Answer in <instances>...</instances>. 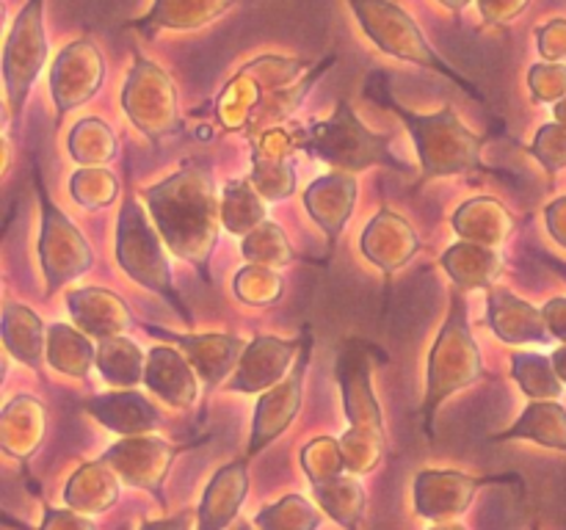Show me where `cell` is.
<instances>
[{
    "label": "cell",
    "instance_id": "60d3db41",
    "mask_svg": "<svg viewBox=\"0 0 566 530\" xmlns=\"http://www.w3.org/2000/svg\"><path fill=\"white\" fill-rule=\"evenodd\" d=\"M249 180L254 182L265 202H282L296 191V163H293V158H258L252 160Z\"/></svg>",
    "mask_w": 566,
    "mask_h": 530
},
{
    "label": "cell",
    "instance_id": "3957f363",
    "mask_svg": "<svg viewBox=\"0 0 566 530\" xmlns=\"http://www.w3.org/2000/svg\"><path fill=\"white\" fill-rule=\"evenodd\" d=\"M365 94H368L374 103L387 105V108L407 125L420 158V182L434 180V177L470 174V171L506 177V171L492 169L490 163H484L481 149H484L486 138L475 136L470 127H464L451 105H446V108L437 110V114H415V110L403 108L398 99H392L381 72H374V75L368 77Z\"/></svg>",
    "mask_w": 566,
    "mask_h": 530
},
{
    "label": "cell",
    "instance_id": "8fae6325",
    "mask_svg": "<svg viewBox=\"0 0 566 530\" xmlns=\"http://www.w3.org/2000/svg\"><path fill=\"white\" fill-rule=\"evenodd\" d=\"M48 33H44V0H28L11 22L3 47V83L9 119L20 121L39 72L48 64Z\"/></svg>",
    "mask_w": 566,
    "mask_h": 530
},
{
    "label": "cell",
    "instance_id": "d6986e66",
    "mask_svg": "<svg viewBox=\"0 0 566 530\" xmlns=\"http://www.w3.org/2000/svg\"><path fill=\"white\" fill-rule=\"evenodd\" d=\"M175 453L177 447L158 436H127L105 451L103 462H108L133 486L158 491Z\"/></svg>",
    "mask_w": 566,
    "mask_h": 530
},
{
    "label": "cell",
    "instance_id": "1f68e13d",
    "mask_svg": "<svg viewBox=\"0 0 566 530\" xmlns=\"http://www.w3.org/2000/svg\"><path fill=\"white\" fill-rule=\"evenodd\" d=\"M48 362L59 373L86 379L92 364H97V346L86 331L66 324H53L48 329Z\"/></svg>",
    "mask_w": 566,
    "mask_h": 530
},
{
    "label": "cell",
    "instance_id": "f1b7e54d",
    "mask_svg": "<svg viewBox=\"0 0 566 530\" xmlns=\"http://www.w3.org/2000/svg\"><path fill=\"white\" fill-rule=\"evenodd\" d=\"M44 431V406L33 395L11 398L0 414V445L17 458H28L36 451Z\"/></svg>",
    "mask_w": 566,
    "mask_h": 530
},
{
    "label": "cell",
    "instance_id": "c3c4849f",
    "mask_svg": "<svg viewBox=\"0 0 566 530\" xmlns=\"http://www.w3.org/2000/svg\"><path fill=\"white\" fill-rule=\"evenodd\" d=\"M542 312H545V324L551 337H556V340H562L566 346V298H551L542 307Z\"/></svg>",
    "mask_w": 566,
    "mask_h": 530
},
{
    "label": "cell",
    "instance_id": "603a6c76",
    "mask_svg": "<svg viewBox=\"0 0 566 530\" xmlns=\"http://www.w3.org/2000/svg\"><path fill=\"white\" fill-rule=\"evenodd\" d=\"M144 384L175 409H188L197 401V370L186 353L171 346H155L147 353Z\"/></svg>",
    "mask_w": 566,
    "mask_h": 530
},
{
    "label": "cell",
    "instance_id": "9c48e42d",
    "mask_svg": "<svg viewBox=\"0 0 566 530\" xmlns=\"http://www.w3.org/2000/svg\"><path fill=\"white\" fill-rule=\"evenodd\" d=\"M33 166V186H36L39 213H42V232H39V263L44 274V298H53L64 285L75 282L94 265V252L86 237L81 235L70 215L50 199L48 188L42 182L36 160Z\"/></svg>",
    "mask_w": 566,
    "mask_h": 530
},
{
    "label": "cell",
    "instance_id": "8992f818",
    "mask_svg": "<svg viewBox=\"0 0 566 530\" xmlns=\"http://www.w3.org/2000/svg\"><path fill=\"white\" fill-rule=\"evenodd\" d=\"M298 149L318 158L321 163L332 166V169L352 171V174L370 169V166H387V169L412 174V166L403 163L390 149V136L368 130L348 99L337 103L332 119L304 127Z\"/></svg>",
    "mask_w": 566,
    "mask_h": 530
},
{
    "label": "cell",
    "instance_id": "ab89813d",
    "mask_svg": "<svg viewBox=\"0 0 566 530\" xmlns=\"http://www.w3.org/2000/svg\"><path fill=\"white\" fill-rule=\"evenodd\" d=\"M70 193L83 210H103L119 197V180L103 166H81L72 174Z\"/></svg>",
    "mask_w": 566,
    "mask_h": 530
},
{
    "label": "cell",
    "instance_id": "7402d4cb",
    "mask_svg": "<svg viewBox=\"0 0 566 530\" xmlns=\"http://www.w3.org/2000/svg\"><path fill=\"white\" fill-rule=\"evenodd\" d=\"M66 307H70L72 320L81 331L88 337H105L122 335L133 326V315L127 304L122 301L116 293L105 290V287H77V290L66 293Z\"/></svg>",
    "mask_w": 566,
    "mask_h": 530
},
{
    "label": "cell",
    "instance_id": "7a4b0ae2",
    "mask_svg": "<svg viewBox=\"0 0 566 530\" xmlns=\"http://www.w3.org/2000/svg\"><path fill=\"white\" fill-rule=\"evenodd\" d=\"M142 197L169 252L193 265L205 285H210V257L221 224V199H216L210 171L199 163H186L166 180L144 188Z\"/></svg>",
    "mask_w": 566,
    "mask_h": 530
},
{
    "label": "cell",
    "instance_id": "ffe728a7",
    "mask_svg": "<svg viewBox=\"0 0 566 530\" xmlns=\"http://www.w3.org/2000/svg\"><path fill=\"white\" fill-rule=\"evenodd\" d=\"M486 324L495 331L497 340L509 342V346L551 340L545 312L536 309L534 304L523 301L520 296H514L506 287H490V296H486Z\"/></svg>",
    "mask_w": 566,
    "mask_h": 530
},
{
    "label": "cell",
    "instance_id": "d6a6232c",
    "mask_svg": "<svg viewBox=\"0 0 566 530\" xmlns=\"http://www.w3.org/2000/svg\"><path fill=\"white\" fill-rule=\"evenodd\" d=\"M269 219V208L252 180L238 177L230 180L221 191V224L232 235H249L254 226H260Z\"/></svg>",
    "mask_w": 566,
    "mask_h": 530
},
{
    "label": "cell",
    "instance_id": "ac0fdd59",
    "mask_svg": "<svg viewBox=\"0 0 566 530\" xmlns=\"http://www.w3.org/2000/svg\"><path fill=\"white\" fill-rule=\"evenodd\" d=\"M357 193L359 186L352 171H332V174L318 177L304 191V208L326 235L329 248H335V243L340 241L343 230L354 213V204H357Z\"/></svg>",
    "mask_w": 566,
    "mask_h": 530
},
{
    "label": "cell",
    "instance_id": "680465c9",
    "mask_svg": "<svg viewBox=\"0 0 566 530\" xmlns=\"http://www.w3.org/2000/svg\"><path fill=\"white\" fill-rule=\"evenodd\" d=\"M434 530H462V528H457V524H453V528H434Z\"/></svg>",
    "mask_w": 566,
    "mask_h": 530
},
{
    "label": "cell",
    "instance_id": "7dc6e473",
    "mask_svg": "<svg viewBox=\"0 0 566 530\" xmlns=\"http://www.w3.org/2000/svg\"><path fill=\"white\" fill-rule=\"evenodd\" d=\"M481 11V20L492 28L509 25L512 20H517L525 9H528L531 0H475Z\"/></svg>",
    "mask_w": 566,
    "mask_h": 530
},
{
    "label": "cell",
    "instance_id": "d590c367",
    "mask_svg": "<svg viewBox=\"0 0 566 530\" xmlns=\"http://www.w3.org/2000/svg\"><path fill=\"white\" fill-rule=\"evenodd\" d=\"M313 489H315V497L321 500V506H324L337 522L346 524L348 530L359 528V517H363V508H365V491L357 478L335 475V478L313 484Z\"/></svg>",
    "mask_w": 566,
    "mask_h": 530
},
{
    "label": "cell",
    "instance_id": "484cf974",
    "mask_svg": "<svg viewBox=\"0 0 566 530\" xmlns=\"http://www.w3.org/2000/svg\"><path fill=\"white\" fill-rule=\"evenodd\" d=\"M0 335H3L6 351L17 362L28 364L33 370H42V362L48 359V331H44V324L31 307L6 301Z\"/></svg>",
    "mask_w": 566,
    "mask_h": 530
},
{
    "label": "cell",
    "instance_id": "8d00e7d4",
    "mask_svg": "<svg viewBox=\"0 0 566 530\" xmlns=\"http://www.w3.org/2000/svg\"><path fill=\"white\" fill-rule=\"evenodd\" d=\"M70 155L81 166H105L116 158V136L103 119L88 116L70 130Z\"/></svg>",
    "mask_w": 566,
    "mask_h": 530
},
{
    "label": "cell",
    "instance_id": "4fadbf2b",
    "mask_svg": "<svg viewBox=\"0 0 566 530\" xmlns=\"http://www.w3.org/2000/svg\"><path fill=\"white\" fill-rule=\"evenodd\" d=\"M105 81L103 53L92 39H75L55 55L50 66V94L55 103V121L61 125L70 110L88 103Z\"/></svg>",
    "mask_w": 566,
    "mask_h": 530
},
{
    "label": "cell",
    "instance_id": "f546056e",
    "mask_svg": "<svg viewBox=\"0 0 566 530\" xmlns=\"http://www.w3.org/2000/svg\"><path fill=\"white\" fill-rule=\"evenodd\" d=\"M531 439L536 445L566 451V409L556 401H534L512 428L492 436V442Z\"/></svg>",
    "mask_w": 566,
    "mask_h": 530
},
{
    "label": "cell",
    "instance_id": "e575fe53",
    "mask_svg": "<svg viewBox=\"0 0 566 530\" xmlns=\"http://www.w3.org/2000/svg\"><path fill=\"white\" fill-rule=\"evenodd\" d=\"M512 375L520 390L534 401H556L562 395V379H558L551 357L531 351L512 353Z\"/></svg>",
    "mask_w": 566,
    "mask_h": 530
},
{
    "label": "cell",
    "instance_id": "4dcf8cb0",
    "mask_svg": "<svg viewBox=\"0 0 566 530\" xmlns=\"http://www.w3.org/2000/svg\"><path fill=\"white\" fill-rule=\"evenodd\" d=\"M119 497V480H116L114 467L108 462H92L83 464L75 475H72L70 486L64 491V500L70 502L75 511H105Z\"/></svg>",
    "mask_w": 566,
    "mask_h": 530
},
{
    "label": "cell",
    "instance_id": "277c9868",
    "mask_svg": "<svg viewBox=\"0 0 566 530\" xmlns=\"http://www.w3.org/2000/svg\"><path fill=\"white\" fill-rule=\"evenodd\" d=\"M370 353H374L370 342L348 340L343 342L335 364L337 384L343 392V409H346V417L352 423V428L340 439V447L346 469L357 475L379 467L387 447L381 409L376 401L374 384H370V370H374L370 368Z\"/></svg>",
    "mask_w": 566,
    "mask_h": 530
},
{
    "label": "cell",
    "instance_id": "bcb514c9",
    "mask_svg": "<svg viewBox=\"0 0 566 530\" xmlns=\"http://www.w3.org/2000/svg\"><path fill=\"white\" fill-rule=\"evenodd\" d=\"M536 47L545 61H566V20L556 17L536 28Z\"/></svg>",
    "mask_w": 566,
    "mask_h": 530
},
{
    "label": "cell",
    "instance_id": "7bdbcfd3",
    "mask_svg": "<svg viewBox=\"0 0 566 530\" xmlns=\"http://www.w3.org/2000/svg\"><path fill=\"white\" fill-rule=\"evenodd\" d=\"M302 464L304 473L310 475L313 484H321V480H329L335 475H343L346 469V458H343L340 442L332 439V436H318V439L310 442L302 451Z\"/></svg>",
    "mask_w": 566,
    "mask_h": 530
},
{
    "label": "cell",
    "instance_id": "6f0895ef",
    "mask_svg": "<svg viewBox=\"0 0 566 530\" xmlns=\"http://www.w3.org/2000/svg\"><path fill=\"white\" fill-rule=\"evenodd\" d=\"M235 530H252V528H249V524L247 522H243V524H238V528Z\"/></svg>",
    "mask_w": 566,
    "mask_h": 530
},
{
    "label": "cell",
    "instance_id": "30bf717a",
    "mask_svg": "<svg viewBox=\"0 0 566 530\" xmlns=\"http://www.w3.org/2000/svg\"><path fill=\"white\" fill-rule=\"evenodd\" d=\"M122 108L138 132H144V138L153 144L175 136L180 127V105L169 72L138 47L133 50V66L122 86Z\"/></svg>",
    "mask_w": 566,
    "mask_h": 530
},
{
    "label": "cell",
    "instance_id": "e0dca14e",
    "mask_svg": "<svg viewBox=\"0 0 566 530\" xmlns=\"http://www.w3.org/2000/svg\"><path fill=\"white\" fill-rule=\"evenodd\" d=\"M359 248H363L365 259L374 263L376 268L385 271V274H396L423 248V243L403 215L385 208L363 230Z\"/></svg>",
    "mask_w": 566,
    "mask_h": 530
},
{
    "label": "cell",
    "instance_id": "83f0119b",
    "mask_svg": "<svg viewBox=\"0 0 566 530\" xmlns=\"http://www.w3.org/2000/svg\"><path fill=\"white\" fill-rule=\"evenodd\" d=\"M442 268L451 276L459 290H490L495 287L497 274H501V254L492 246L481 243L459 241L446 248L440 257Z\"/></svg>",
    "mask_w": 566,
    "mask_h": 530
},
{
    "label": "cell",
    "instance_id": "f35d334b",
    "mask_svg": "<svg viewBox=\"0 0 566 530\" xmlns=\"http://www.w3.org/2000/svg\"><path fill=\"white\" fill-rule=\"evenodd\" d=\"M232 290H235L238 301L249 304V307H269V304L280 301L285 285H282V276L276 268L249 263L235 274Z\"/></svg>",
    "mask_w": 566,
    "mask_h": 530
},
{
    "label": "cell",
    "instance_id": "74e56055",
    "mask_svg": "<svg viewBox=\"0 0 566 530\" xmlns=\"http://www.w3.org/2000/svg\"><path fill=\"white\" fill-rule=\"evenodd\" d=\"M241 254L252 265H269V268H282L293 259V248L280 224L265 219L263 224L254 226L249 235H243Z\"/></svg>",
    "mask_w": 566,
    "mask_h": 530
},
{
    "label": "cell",
    "instance_id": "f907efd6",
    "mask_svg": "<svg viewBox=\"0 0 566 530\" xmlns=\"http://www.w3.org/2000/svg\"><path fill=\"white\" fill-rule=\"evenodd\" d=\"M545 219H547V230H551V235L566 248V197L547 204Z\"/></svg>",
    "mask_w": 566,
    "mask_h": 530
},
{
    "label": "cell",
    "instance_id": "44dd1931",
    "mask_svg": "<svg viewBox=\"0 0 566 530\" xmlns=\"http://www.w3.org/2000/svg\"><path fill=\"white\" fill-rule=\"evenodd\" d=\"M238 3L247 0H153L147 14L125 22V28H136L144 36H155L160 31H197L224 17Z\"/></svg>",
    "mask_w": 566,
    "mask_h": 530
},
{
    "label": "cell",
    "instance_id": "681fc988",
    "mask_svg": "<svg viewBox=\"0 0 566 530\" xmlns=\"http://www.w3.org/2000/svg\"><path fill=\"white\" fill-rule=\"evenodd\" d=\"M42 530H94V524L72 511H53L50 508V511H44Z\"/></svg>",
    "mask_w": 566,
    "mask_h": 530
},
{
    "label": "cell",
    "instance_id": "836d02e7",
    "mask_svg": "<svg viewBox=\"0 0 566 530\" xmlns=\"http://www.w3.org/2000/svg\"><path fill=\"white\" fill-rule=\"evenodd\" d=\"M97 370L108 384L133 390L138 381H144L147 370V353L127 337L114 335L97 342Z\"/></svg>",
    "mask_w": 566,
    "mask_h": 530
},
{
    "label": "cell",
    "instance_id": "cb8c5ba5",
    "mask_svg": "<svg viewBox=\"0 0 566 530\" xmlns=\"http://www.w3.org/2000/svg\"><path fill=\"white\" fill-rule=\"evenodd\" d=\"M88 414L99 420L105 428L116 431V434L142 436L149 434L160 425V412L147 401L144 395L133 390L108 392V395H97L92 401L83 403Z\"/></svg>",
    "mask_w": 566,
    "mask_h": 530
},
{
    "label": "cell",
    "instance_id": "f6af8a7d",
    "mask_svg": "<svg viewBox=\"0 0 566 530\" xmlns=\"http://www.w3.org/2000/svg\"><path fill=\"white\" fill-rule=\"evenodd\" d=\"M528 88L536 103H562L566 97V66L562 61H542L528 72Z\"/></svg>",
    "mask_w": 566,
    "mask_h": 530
},
{
    "label": "cell",
    "instance_id": "4316f807",
    "mask_svg": "<svg viewBox=\"0 0 566 530\" xmlns=\"http://www.w3.org/2000/svg\"><path fill=\"white\" fill-rule=\"evenodd\" d=\"M247 462H232L213 475L199 506V530H221L230 524L241 502L247 500Z\"/></svg>",
    "mask_w": 566,
    "mask_h": 530
},
{
    "label": "cell",
    "instance_id": "b9f144b4",
    "mask_svg": "<svg viewBox=\"0 0 566 530\" xmlns=\"http://www.w3.org/2000/svg\"><path fill=\"white\" fill-rule=\"evenodd\" d=\"M258 524L263 530H315L321 524V513L304 497L291 495L260 511Z\"/></svg>",
    "mask_w": 566,
    "mask_h": 530
},
{
    "label": "cell",
    "instance_id": "d4e9b609",
    "mask_svg": "<svg viewBox=\"0 0 566 530\" xmlns=\"http://www.w3.org/2000/svg\"><path fill=\"white\" fill-rule=\"evenodd\" d=\"M453 232L459 235V241L468 243H481V246H501L509 235L514 232L517 221L509 213V208L503 202L492 197H475L468 199L464 204H459V210L453 213Z\"/></svg>",
    "mask_w": 566,
    "mask_h": 530
},
{
    "label": "cell",
    "instance_id": "52a82bcc",
    "mask_svg": "<svg viewBox=\"0 0 566 530\" xmlns=\"http://www.w3.org/2000/svg\"><path fill=\"white\" fill-rule=\"evenodd\" d=\"M348 9L357 17L359 28H363L365 36L376 44L385 55L398 61H409V64L426 66V70L437 72V75L448 77V81L457 83L462 92H468L470 97L484 103V94L479 92L470 77H464L462 72L453 70L434 47L426 39V33L420 31L418 22L396 6L392 0H346Z\"/></svg>",
    "mask_w": 566,
    "mask_h": 530
},
{
    "label": "cell",
    "instance_id": "11a10c76",
    "mask_svg": "<svg viewBox=\"0 0 566 530\" xmlns=\"http://www.w3.org/2000/svg\"><path fill=\"white\" fill-rule=\"evenodd\" d=\"M442 6H446L448 11H453V14H459V11H464L468 9L470 3H473V0H440Z\"/></svg>",
    "mask_w": 566,
    "mask_h": 530
},
{
    "label": "cell",
    "instance_id": "9a60e30c",
    "mask_svg": "<svg viewBox=\"0 0 566 530\" xmlns=\"http://www.w3.org/2000/svg\"><path fill=\"white\" fill-rule=\"evenodd\" d=\"M304 335L296 340H280L274 335H258L243 351L241 362H238L235 373L227 381L224 390L243 392V395H254V392H265L274 384H280L287 375V368L296 362L298 351H302Z\"/></svg>",
    "mask_w": 566,
    "mask_h": 530
},
{
    "label": "cell",
    "instance_id": "f5cc1de1",
    "mask_svg": "<svg viewBox=\"0 0 566 530\" xmlns=\"http://www.w3.org/2000/svg\"><path fill=\"white\" fill-rule=\"evenodd\" d=\"M553 368H556V373H558V379L562 381H566V346H562V348H556V351H553Z\"/></svg>",
    "mask_w": 566,
    "mask_h": 530
},
{
    "label": "cell",
    "instance_id": "ba28073f",
    "mask_svg": "<svg viewBox=\"0 0 566 530\" xmlns=\"http://www.w3.org/2000/svg\"><path fill=\"white\" fill-rule=\"evenodd\" d=\"M116 263L133 282L147 287L149 293H158L166 304H171L188 326L193 324L188 304L182 301L180 290L175 287L171 265L164 254V237L153 230L142 204L133 197L122 199L119 215H116Z\"/></svg>",
    "mask_w": 566,
    "mask_h": 530
},
{
    "label": "cell",
    "instance_id": "5b68a950",
    "mask_svg": "<svg viewBox=\"0 0 566 530\" xmlns=\"http://www.w3.org/2000/svg\"><path fill=\"white\" fill-rule=\"evenodd\" d=\"M484 375L481 364V351L473 340L468 318V301L464 290L453 287L451 290V309L437 335L434 346L429 353V368H426V395L420 403V420L426 425V434H434L437 409L464 386L475 384Z\"/></svg>",
    "mask_w": 566,
    "mask_h": 530
},
{
    "label": "cell",
    "instance_id": "db71d44e",
    "mask_svg": "<svg viewBox=\"0 0 566 530\" xmlns=\"http://www.w3.org/2000/svg\"><path fill=\"white\" fill-rule=\"evenodd\" d=\"M539 257L545 259V263H547V268H551V271H556V274L562 276V279H566V263H564V259H556V257H551V254H539Z\"/></svg>",
    "mask_w": 566,
    "mask_h": 530
},
{
    "label": "cell",
    "instance_id": "5bb4252c",
    "mask_svg": "<svg viewBox=\"0 0 566 530\" xmlns=\"http://www.w3.org/2000/svg\"><path fill=\"white\" fill-rule=\"evenodd\" d=\"M142 326L147 329V335L175 342V346L186 353L188 362L193 364V370H197V375L205 381L208 390H213V386H219L227 375L235 373L238 362H241L243 351H247L249 346L241 337L221 335V331H216V335H199V331L182 335V331H171L155 324Z\"/></svg>",
    "mask_w": 566,
    "mask_h": 530
},
{
    "label": "cell",
    "instance_id": "7c38bea8",
    "mask_svg": "<svg viewBox=\"0 0 566 530\" xmlns=\"http://www.w3.org/2000/svg\"><path fill=\"white\" fill-rule=\"evenodd\" d=\"M302 335L304 342L296 362H293V370L280 381V384L265 390L263 398L258 401L252 423V439H249V456L260 453L263 447H269L276 436L285 434L287 425L293 423V417H296L298 409H302L304 375H307L310 362H313V329L304 326Z\"/></svg>",
    "mask_w": 566,
    "mask_h": 530
},
{
    "label": "cell",
    "instance_id": "6da1fadb",
    "mask_svg": "<svg viewBox=\"0 0 566 530\" xmlns=\"http://www.w3.org/2000/svg\"><path fill=\"white\" fill-rule=\"evenodd\" d=\"M335 61L337 55H326L321 64L287 55H260L243 64L221 88L216 97V119L227 132H243L247 138L282 125Z\"/></svg>",
    "mask_w": 566,
    "mask_h": 530
},
{
    "label": "cell",
    "instance_id": "9f6ffc18",
    "mask_svg": "<svg viewBox=\"0 0 566 530\" xmlns=\"http://www.w3.org/2000/svg\"><path fill=\"white\" fill-rule=\"evenodd\" d=\"M556 121H562V125L566 127V97L562 99V103H556Z\"/></svg>",
    "mask_w": 566,
    "mask_h": 530
},
{
    "label": "cell",
    "instance_id": "ee69618b",
    "mask_svg": "<svg viewBox=\"0 0 566 530\" xmlns=\"http://www.w3.org/2000/svg\"><path fill=\"white\" fill-rule=\"evenodd\" d=\"M531 155L545 166L547 174H556L566 166V127L562 121H551L542 125L536 132L534 144H531Z\"/></svg>",
    "mask_w": 566,
    "mask_h": 530
},
{
    "label": "cell",
    "instance_id": "2e32d148",
    "mask_svg": "<svg viewBox=\"0 0 566 530\" xmlns=\"http://www.w3.org/2000/svg\"><path fill=\"white\" fill-rule=\"evenodd\" d=\"M509 480H520L517 475H497V478H473V475L453 473V469H442V473H420L415 480V506L418 513L429 519H446L453 513L464 511L484 484H509ZM523 484V480H520Z\"/></svg>",
    "mask_w": 566,
    "mask_h": 530
},
{
    "label": "cell",
    "instance_id": "816d5d0a",
    "mask_svg": "<svg viewBox=\"0 0 566 530\" xmlns=\"http://www.w3.org/2000/svg\"><path fill=\"white\" fill-rule=\"evenodd\" d=\"M142 530H191V511H182L180 517L164 519V522H147Z\"/></svg>",
    "mask_w": 566,
    "mask_h": 530
}]
</instances>
